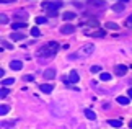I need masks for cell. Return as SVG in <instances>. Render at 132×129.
<instances>
[{"label": "cell", "mask_w": 132, "mask_h": 129, "mask_svg": "<svg viewBox=\"0 0 132 129\" xmlns=\"http://www.w3.org/2000/svg\"><path fill=\"white\" fill-rule=\"evenodd\" d=\"M36 23H38V25H44V23H47V17H38V18H36Z\"/></svg>", "instance_id": "cell-23"}, {"label": "cell", "mask_w": 132, "mask_h": 129, "mask_svg": "<svg viewBox=\"0 0 132 129\" xmlns=\"http://www.w3.org/2000/svg\"><path fill=\"white\" fill-rule=\"evenodd\" d=\"M119 2H121V3H127L129 0H119Z\"/></svg>", "instance_id": "cell-35"}, {"label": "cell", "mask_w": 132, "mask_h": 129, "mask_svg": "<svg viewBox=\"0 0 132 129\" xmlns=\"http://www.w3.org/2000/svg\"><path fill=\"white\" fill-rule=\"evenodd\" d=\"M10 93V90L8 88H5V87H2V90H0V96H2V98H5V96H7Z\"/></svg>", "instance_id": "cell-25"}, {"label": "cell", "mask_w": 132, "mask_h": 129, "mask_svg": "<svg viewBox=\"0 0 132 129\" xmlns=\"http://www.w3.org/2000/svg\"><path fill=\"white\" fill-rule=\"evenodd\" d=\"M0 21H2V25H7V23H8V17L2 13V17H0Z\"/></svg>", "instance_id": "cell-29"}, {"label": "cell", "mask_w": 132, "mask_h": 129, "mask_svg": "<svg viewBox=\"0 0 132 129\" xmlns=\"http://www.w3.org/2000/svg\"><path fill=\"white\" fill-rule=\"evenodd\" d=\"M126 23H127V25H132V13L129 15V18H127V21H126Z\"/></svg>", "instance_id": "cell-32"}, {"label": "cell", "mask_w": 132, "mask_h": 129, "mask_svg": "<svg viewBox=\"0 0 132 129\" xmlns=\"http://www.w3.org/2000/svg\"><path fill=\"white\" fill-rule=\"evenodd\" d=\"M10 38L15 39V41H21V39H24V34H21V33H12Z\"/></svg>", "instance_id": "cell-17"}, {"label": "cell", "mask_w": 132, "mask_h": 129, "mask_svg": "<svg viewBox=\"0 0 132 129\" xmlns=\"http://www.w3.org/2000/svg\"><path fill=\"white\" fill-rule=\"evenodd\" d=\"M62 17H64V20H73L75 18V13L73 12H65Z\"/></svg>", "instance_id": "cell-20"}, {"label": "cell", "mask_w": 132, "mask_h": 129, "mask_svg": "<svg viewBox=\"0 0 132 129\" xmlns=\"http://www.w3.org/2000/svg\"><path fill=\"white\" fill-rule=\"evenodd\" d=\"M87 3L90 7H96V8H106L108 7L104 0H87Z\"/></svg>", "instance_id": "cell-4"}, {"label": "cell", "mask_w": 132, "mask_h": 129, "mask_svg": "<svg viewBox=\"0 0 132 129\" xmlns=\"http://www.w3.org/2000/svg\"><path fill=\"white\" fill-rule=\"evenodd\" d=\"M85 116H87L88 119H91V121H93V119H96V115H95V111H91L90 108H87V110H85Z\"/></svg>", "instance_id": "cell-16"}, {"label": "cell", "mask_w": 132, "mask_h": 129, "mask_svg": "<svg viewBox=\"0 0 132 129\" xmlns=\"http://www.w3.org/2000/svg\"><path fill=\"white\" fill-rule=\"evenodd\" d=\"M93 51H95V44H85L83 48L80 49V54L78 56H90Z\"/></svg>", "instance_id": "cell-5"}, {"label": "cell", "mask_w": 132, "mask_h": 129, "mask_svg": "<svg viewBox=\"0 0 132 129\" xmlns=\"http://www.w3.org/2000/svg\"><path fill=\"white\" fill-rule=\"evenodd\" d=\"M90 72H91V74H98V72H101V65H91Z\"/></svg>", "instance_id": "cell-21"}, {"label": "cell", "mask_w": 132, "mask_h": 129, "mask_svg": "<svg viewBox=\"0 0 132 129\" xmlns=\"http://www.w3.org/2000/svg\"><path fill=\"white\" fill-rule=\"evenodd\" d=\"M39 90H41L43 93H51V92L54 90V85H51V84H43L41 87H39Z\"/></svg>", "instance_id": "cell-10"}, {"label": "cell", "mask_w": 132, "mask_h": 129, "mask_svg": "<svg viewBox=\"0 0 132 129\" xmlns=\"http://www.w3.org/2000/svg\"><path fill=\"white\" fill-rule=\"evenodd\" d=\"M8 111H10V106L8 105H2V106H0V115H2V116H5Z\"/></svg>", "instance_id": "cell-19"}, {"label": "cell", "mask_w": 132, "mask_h": 129, "mask_svg": "<svg viewBox=\"0 0 132 129\" xmlns=\"http://www.w3.org/2000/svg\"><path fill=\"white\" fill-rule=\"evenodd\" d=\"M2 46H3V49H5V48H7V49H12V48H13V46L10 44V43H5V41L2 43Z\"/></svg>", "instance_id": "cell-31"}, {"label": "cell", "mask_w": 132, "mask_h": 129, "mask_svg": "<svg viewBox=\"0 0 132 129\" xmlns=\"http://www.w3.org/2000/svg\"><path fill=\"white\" fill-rule=\"evenodd\" d=\"M126 72H127V65H122V64L114 65V74L116 75H124Z\"/></svg>", "instance_id": "cell-7"}, {"label": "cell", "mask_w": 132, "mask_h": 129, "mask_svg": "<svg viewBox=\"0 0 132 129\" xmlns=\"http://www.w3.org/2000/svg\"><path fill=\"white\" fill-rule=\"evenodd\" d=\"M78 80H80V79H78V74H77L75 70H72V72L69 74V82H70V84H77Z\"/></svg>", "instance_id": "cell-11"}, {"label": "cell", "mask_w": 132, "mask_h": 129, "mask_svg": "<svg viewBox=\"0 0 132 129\" xmlns=\"http://www.w3.org/2000/svg\"><path fill=\"white\" fill-rule=\"evenodd\" d=\"M41 7L49 13V17H57V12H59V8L62 7V2H60V0H54V2H43Z\"/></svg>", "instance_id": "cell-1"}, {"label": "cell", "mask_w": 132, "mask_h": 129, "mask_svg": "<svg viewBox=\"0 0 132 129\" xmlns=\"http://www.w3.org/2000/svg\"><path fill=\"white\" fill-rule=\"evenodd\" d=\"M129 100H130L129 96H118L116 98V101H118L119 105H129Z\"/></svg>", "instance_id": "cell-15"}, {"label": "cell", "mask_w": 132, "mask_h": 129, "mask_svg": "<svg viewBox=\"0 0 132 129\" xmlns=\"http://www.w3.org/2000/svg\"><path fill=\"white\" fill-rule=\"evenodd\" d=\"M78 129H87V127H83V126H78Z\"/></svg>", "instance_id": "cell-36"}, {"label": "cell", "mask_w": 132, "mask_h": 129, "mask_svg": "<svg viewBox=\"0 0 132 129\" xmlns=\"http://www.w3.org/2000/svg\"><path fill=\"white\" fill-rule=\"evenodd\" d=\"M106 28H108V29H118L119 26L116 23H113V21H108V23H106Z\"/></svg>", "instance_id": "cell-24"}, {"label": "cell", "mask_w": 132, "mask_h": 129, "mask_svg": "<svg viewBox=\"0 0 132 129\" xmlns=\"http://www.w3.org/2000/svg\"><path fill=\"white\" fill-rule=\"evenodd\" d=\"M46 46H47V49H49V51H52L54 54L59 51V43H57V41H49V43L46 44Z\"/></svg>", "instance_id": "cell-9"}, {"label": "cell", "mask_w": 132, "mask_h": 129, "mask_svg": "<svg viewBox=\"0 0 132 129\" xmlns=\"http://www.w3.org/2000/svg\"><path fill=\"white\" fill-rule=\"evenodd\" d=\"M24 26H26V23H24V21H16V23H13V25H12V28H13V29H23Z\"/></svg>", "instance_id": "cell-18"}, {"label": "cell", "mask_w": 132, "mask_h": 129, "mask_svg": "<svg viewBox=\"0 0 132 129\" xmlns=\"http://www.w3.org/2000/svg\"><path fill=\"white\" fill-rule=\"evenodd\" d=\"M15 18H16V20H20V18H26V13H24V12H16V13H15Z\"/></svg>", "instance_id": "cell-26"}, {"label": "cell", "mask_w": 132, "mask_h": 129, "mask_svg": "<svg viewBox=\"0 0 132 129\" xmlns=\"http://www.w3.org/2000/svg\"><path fill=\"white\" fill-rule=\"evenodd\" d=\"M108 124L111 127H121V126H122V119H109Z\"/></svg>", "instance_id": "cell-13"}, {"label": "cell", "mask_w": 132, "mask_h": 129, "mask_svg": "<svg viewBox=\"0 0 132 129\" xmlns=\"http://www.w3.org/2000/svg\"><path fill=\"white\" fill-rule=\"evenodd\" d=\"M127 95H129V98H132V88H129V92H127Z\"/></svg>", "instance_id": "cell-34"}, {"label": "cell", "mask_w": 132, "mask_h": 129, "mask_svg": "<svg viewBox=\"0 0 132 129\" xmlns=\"http://www.w3.org/2000/svg\"><path fill=\"white\" fill-rule=\"evenodd\" d=\"M13 82H15V79H3L2 84H3V87H5V85H12Z\"/></svg>", "instance_id": "cell-27"}, {"label": "cell", "mask_w": 132, "mask_h": 129, "mask_svg": "<svg viewBox=\"0 0 132 129\" xmlns=\"http://www.w3.org/2000/svg\"><path fill=\"white\" fill-rule=\"evenodd\" d=\"M12 2H15V0H2V3H12Z\"/></svg>", "instance_id": "cell-33"}, {"label": "cell", "mask_w": 132, "mask_h": 129, "mask_svg": "<svg viewBox=\"0 0 132 129\" xmlns=\"http://www.w3.org/2000/svg\"><path fill=\"white\" fill-rule=\"evenodd\" d=\"M85 34H87V36H93V38H103L106 33H104V29L95 28V29H85Z\"/></svg>", "instance_id": "cell-3"}, {"label": "cell", "mask_w": 132, "mask_h": 129, "mask_svg": "<svg viewBox=\"0 0 132 129\" xmlns=\"http://www.w3.org/2000/svg\"><path fill=\"white\" fill-rule=\"evenodd\" d=\"M23 79L26 80V82H31V80H34V75H24Z\"/></svg>", "instance_id": "cell-30"}, {"label": "cell", "mask_w": 132, "mask_h": 129, "mask_svg": "<svg viewBox=\"0 0 132 129\" xmlns=\"http://www.w3.org/2000/svg\"><path fill=\"white\" fill-rule=\"evenodd\" d=\"M39 34H41V31H39L36 26H33L31 28V36H39Z\"/></svg>", "instance_id": "cell-28"}, {"label": "cell", "mask_w": 132, "mask_h": 129, "mask_svg": "<svg viewBox=\"0 0 132 129\" xmlns=\"http://www.w3.org/2000/svg\"><path fill=\"white\" fill-rule=\"evenodd\" d=\"M43 77H44L46 80L55 79V69H52V67H51V69H46V70L43 72Z\"/></svg>", "instance_id": "cell-6"}, {"label": "cell", "mask_w": 132, "mask_h": 129, "mask_svg": "<svg viewBox=\"0 0 132 129\" xmlns=\"http://www.w3.org/2000/svg\"><path fill=\"white\" fill-rule=\"evenodd\" d=\"M124 7H126V3H114L113 5V7H111V8H113L114 10V12H118V13H121V12H124Z\"/></svg>", "instance_id": "cell-14"}, {"label": "cell", "mask_w": 132, "mask_h": 129, "mask_svg": "<svg viewBox=\"0 0 132 129\" xmlns=\"http://www.w3.org/2000/svg\"><path fill=\"white\" fill-rule=\"evenodd\" d=\"M10 67H12L13 70H21L23 62H21V60H12V62H10Z\"/></svg>", "instance_id": "cell-12"}, {"label": "cell", "mask_w": 132, "mask_h": 129, "mask_svg": "<svg viewBox=\"0 0 132 129\" xmlns=\"http://www.w3.org/2000/svg\"><path fill=\"white\" fill-rule=\"evenodd\" d=\"M100 79L103 80V82H109V80H111V75H109V74H106V72H103V74L100 75Z\"/></svg>", "instance_id": "cell-22"}, {"label": "cell", "mask_w": 132, "mask_h": 129, "mask_svg": "<svg viewBox=\"0 0 132 129\" xmlns=\"http://www.w3.org/2000/svg\"><path fill=\"white\" fill-rule=\"evenodd\" d=\"M52 56H54V52L47 49V46H43V48L38 51V57L39 59H51Z\"/></svg>", "instance_id": "cell-2"}, {"label": "cell", "mask_w": 132, "mask_h": 129, "mask_svg": "<svg viewBox=\"0 0 132 129\" xmlns=\"http://www.w3.org/2000/svg\"><path fill=\"white\" fill-rule=\"evenodd\" d=\"M75 31V26L72 25H64V26H60V33L62 34H72Z\"/></svg>", "instance_id": "cell-8"}, {"label": "cell", "mask_w": 132, "mask_h": 129, "mask_svg": "<svg viewBox=\"0 0 132 129\" xmlns=\"http://www.w3.org/2000/svg\"><path fill=\"white\" fill-rule=\"evenodd\" d=\"M129 127H130V129H132V121H130V123H129Z\"/></svg>", "instance_id": "cell-37"}]
</instances>
